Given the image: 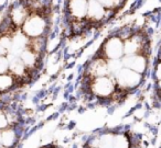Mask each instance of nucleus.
<instances>
[{
    "instance_id": "9b49d317",
    "label": "nucleus",
    "mask_w": 161,
    "mask_h": 148,
    "mask_svg": "<svg viewBox=\"0 0 161 148\" xmlns=\"http://www.w3.org/2000/svg\"><path fill=\"white\" fill-rule=\"evenodd\" d=\"M152 79L156 81H159L161 80V60H158L154 62V66H153V70H152Z\"/></svg>"
},
{
    "instance_id": "0eeeda50",
    "label": "nucleus",
    "mask_w": 161,
    "mask_h": 148,
    "mask_svg": "<svg viewBox=\"0 0 161 148\" xmlns=\"http://www.w3.org/2000/svg\"><path fill=\"white\" fill-rule=\"evenodd\" d=\"M114 12L106 10L97 0H88V10L87 18L86 20L90 22V24H98L109 20V17L114 16Z\"/></svg>"
},
{
    "instance_id": "423d86ee",
    "label": "nucleus",
    "mask_w": 161,
    "mask_h": 148,
    "mask_svg": "<svg viewBox=\"0 0 161 148\" xmlns=\"http://www.w3.org/2000/svg\"><path fill=\"white\" fill-rule=\"evenodd\" d=\"M123 66L128 69L136 71L140 75L145 76L149 70L150 66V54L148 53H139L135 55L124 56L121 58Z\"/></svg>"
},
{
    "instance_id": "f03ea898",
    "label": "nucleus",
    "mask_w": 161,
    "mask_h": 148,
    "mask_svg": "<svg viewBox=\"0 0 161 148\" xmlns=\"http://www.w3.org/2000/svg\"><path fill=\"white\" fill-rule=\"evenodd\" d=\"M47 11L44 12H30L27 20L20 28L21 32L30 40L50 36L51 33V22Z\"/></svg>"
},
{
    "instance_id": "7ed1b4c3",
    "label": "nucleus",
    "mask_w": 161,
    "mask_h": 148,
    "mask_svg": "<svg viewBox=\"0 0 161 148\" xmlns=\"http://www.w3.org/2000/svg\"><path fill=\"white\" fill-rule=\"evenodd\" d=\"M116 92L117 88L114 78L110 76H103L91 80L86 93L92 97V99L97 100L99 104H109L112 101H114Z\"/></svg>"
},
{
    "instance_id": "9d476101",
    "label": "nucleus",
    "mask_w": 161,
    "mask_h": 148,
    "mask_svg": "<svg viewBox=\"0 0 161 148\" xmlns=\"http://www.w3.org/2000/svg\"><path fill=\"white\" fill-rule=\"evenodd\" d=\"M132 147H134V143H132L131 136L126 130H118V128H116L112 148H132Z\"/></svg>"
},
{
    "instance_id": "ddd939ff",
    "label": "nucleus",
    "mask_w": 161,
    "mask_h": 148,
    "mask_svg": "<svg viewBox=\"0 0 161 148\" xmlns=\"http://www.w3.org/2000/svg\"><path fill=\"white\" fill-rule=\"evenodd\" d=\"M157 59L161 60V46H160V49H159V52H158V55H157Z\"/></svg>"
},
{
    "instance_id": "6e6552de",
    "label": "nucleus",
    "mask_w": 161,
    "mask_h": 148,
    "mask_svg": "<svg viewBox=\"0 0 161 148\" xmlns=\"http://www.w3.org/2000/svg\"><path fill=\"white\" fill-rule=\"evenodd\" d=\"M11 38H12V42H11V48H10L9 54L14 56H19L22 53V51H25L29 46L30 38H27L21 32L20 29L16 30L14 32V34L11 35Z\"/></svg>"
},
{
    "instance_id": "1a4fd4ad",
    "label": "nucleus",
    "mask_w": 161,
    "mask_h": 148,
    "mask_svg": "<svg viewBox=\"0 0 161 148\" xmlns=\"http://www.w3.org/2000/svg\"><path fill=\"white\" fill-rule=\"evenodd\" d=\"M21 87L22 86H21L20 81L16 77H14L10 73L0 75V94L14 92Z\"/></svg>"
},
{
    "instance_id": "39448f33",
    "label": "nucleus",
    "mask_w": 161,
    "mask_h": 148,
    "mask_svg": "<svg viewBox=\"0 0 161 148\" xmlns=\"http://www.w3.org/2000/svg\"><path fill=\"white\" fill-rule=\"evenodd\" d=\"M88 0H66L65 21L69 24L73 21H83L87 18Z\"/></svg>"
},
{
    "instance_id": "20e7f679",
    "label": "nucleus",
    "mask_w": 161,
    "mask_h": 148,
    "mask_svg": "<svg viewBox=\"0 0 161 148\" xmlns=\"http://www.w3.org/2000/svg\"><path fill=\"white\" fill-rule=\"evenodd\" d=\"M96 55L106 60H119L125 56L124 54V41L116 34V32L108 35L99 46Z\"/></svg>"
},
{
    "instance_id": "f257e3e1",
    "label": "nucleus",
    "mask_w": 161,
    "mask_h": 148,
    "mask_svg": "<svg viewBox=\"0 0 161 148\" xmlns=\"http://www.w3.org/2000/svg\"><path fill=\"white\" fill-rule=\"evenodd\" d=\"M117 92L114 97V101L118 102L119 99L126 98L129 93L136 91L145 80V76L136 71L123 67L114 77Z\"/></svg>"
},
{
    "instance_id": "4468645a",
    "label": "nucleus",
    "mask_w": 161,
    "mask_h": 148,
    "mask_svg": "<svg viewBox=\"0 0 161 148\" xmlns=\"http://www.w3.org/2000/svg\"><path fill=\"white\" fill-rule=\"evenodd\" d=\"M53 148H56V147H53Z\"/></svg>"
},
{
    "instance_id": "f8f14e48",
    "label": "nucleus",
    "mask_w": 161,
    "mask_h": 148,
    "mask_svg": "<svg viewBox=\"0 0 161 148\" xmlns=\"http://www.w3.org/2000/svg\"><path fill=\"white\" fill-rule=\"evenodd\" d=\"M8 127H10V125L8 123L7 116H6L3 109H0V132L3 130H7Z\"/></svg>"
}]
</instances>
